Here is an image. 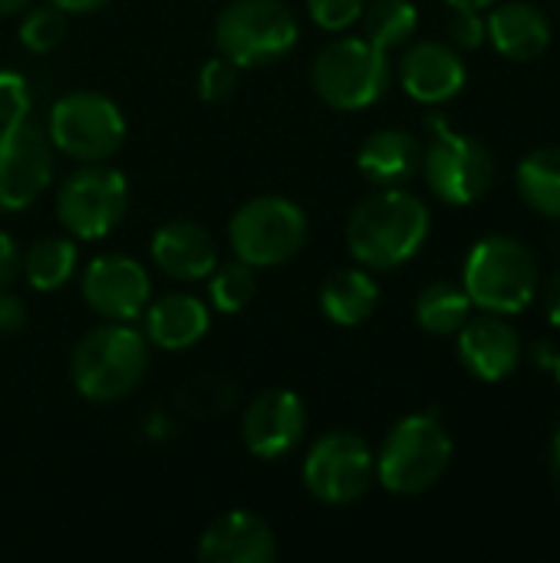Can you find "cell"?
Wrapping results in <instances>:
<instances>
[{
	"mask_svg": "<svg viewBox=\"0 0 560 563\" xmlns=\"http://www.w3.org/2000/svg\"><path fill=\"white\" fill-rule=\"evenodd\" d=\"M472 317V300L462 284L432 280L416 297V323L432 336H455Z\"/></svg>",
	"mask_w": 560,
	"mask_h": 563,
	"instance_id": "cell-24",
	"label": "cell"
},
{
	"mask_svg": "<svg viewBox=\"0 0 560 563\" xmlns=\"http://www.w3.org/2000/svg\"><path fill=\"white\" fill-rule=\"evenodd\" d=\"M310 224L300 205L281 195H257L244 201L228 221V241L238 261L257 267H281L307 244Z\"/></svg>",
	"mask_w": 560,
	"mask_h": 563,
	"instance_id": "cell-8",
	"label": "cell"
},
{
	"mask_svg": "<svg viewBox=\"0 0 560 563\" xmlns=\"http://www.w3.org/2000/svg\"><path fill=\"white\" fill-rule=\"evenodd\" d=\"M66 36V13L56 10L53 3L33 7L20 20V43L30 53H53Z\"/></svg>",
	"mask_w": 560,
	"mask_h": 563,
	"instance_id": "cell-28",
	"label": "cell"
},
{
	"mask_svg": "<svg viewBox=\"0 0 560 563\" xmlns=\"http://www.w3.org/2000/svg\"><path fill=\"white\" fill-rule=\"evenodd\" d=\"M178 402L191 416H218L234 402V386L218 376H198L178 393Z\"/></svg>",
	"mask_w": 560,
	"mask_h": 563,
	"instance_id": "cell-29",
	"label": "cell"
},
{
	"mask_svg": "<svg viewBox=\"0 0 560 563\" xmlns=\"http://www.w3.org/2000/svg\"><path fill=\"white\" fill-rule=\"evenodd\" d=\"M429 145L422 148V175L429 191L452 205L465 208L485 198L495 181V158L482 139L452 129L442 115H426Z\"/></svg>",
	"mask_w": 560,
	"mask_h": 563,
	"instance_id": "cell-7",
	"label": "cell"
},
{
	"mask_svg": "<svg viewBox=\"0 0 560 563\" xmlns=\"http://www.w3.org/2000/svg\"><path fill=\"white\" fill-rule=\"evenodd\" d=\"M46 3H53V7L63 10V13H96V10H102L109 0H46Z\"/></svg>",
	"mask_w": 560,
	"mask_h": 563,
	"instance_id": "cell-36",
	"label": "cell"
},
{
	"mask_svg": "<svg viewBox=\"0 0 560 563\" xmlns=\"http://www.w3.org/2000/svg\"><path fill=\"white\" fill-rule=\"evenodd\" d=\"M79 267V247L73 238H40L30 244V251L23 254V267L20 274L26 277V284L40 294H53L59 287H66L73 280Z\"/></svg>",
	"mask_w": 560,
	"mask_h": 563,
	"instance_id": "cell-23",
	"label": "cell"
},
{
	"mask_svg": "<svg viewBox=\"0 0 560 563\" xmlns=\"http://www.w3.org/2000/svg\"><path fill=\"white\" fill-rule=\"evenodd\" d=\"M465 79L469 69L452 43L422 40L413 43L399 59V82L409 92V99L422 106H442L455 99L465 89Z\"/></svg>",
	"mask_w": 560,
	"mask_h": 563,
	"instance_id": "cell-15",
	"label": "cell"
},
{
	"mask_svg": "<svg viewBox=\"0 0 560 563\" xmlns=\"http://www.w3.org/2000/svg\"><path fill=\"white\" fill-rule=\"evenodd\" d=\"M152 264L172 280H205L218 267V241L198 221H168L152 234Z\"/></svg>",
	"mask_w": 560,
	"mask_h": 563,
	"instance_id": "cell-18",
	"label": "cell"
},
{
	"mask_svg": "<svg viewBox=\"0 0 560 563\" xmlns=\"http://www.w3.org/2000/svg\"><path fill=\"white\" fill-rule=\"evenodd\" d=\"M462 287L472 307L485 313L512 317L535 303L541 287V271L535 254L518 238L488 234L472 244L462 267Z\"/></svg>",
	"mask_w": 560,
	"mask_h": 563,
	"instance_id": "cell-3",
	"label": "cell"
},
{
	"mask_svg": "<svg viewBox=\"0 0 560 563\" xmlns=\"http://www.w3.org/2000/svg\"><path fill=\"white\" fill-rule=\"evenodd\" d=\"M545 310H548V320L560 327V271L551 277V284L545 290Z\"/></svg>",
	"mask_w": 560,
	"mask_h": 563,
	"instance_id": "cell-37",
	"label": "cell"
},
{
	"mask_svg": "<svg viewBox=\"0 0 560 563\" xmlns=\"http://www.w3.org/2000/svg\"><path fill=\"white\" fill-rule=\"evenodd\" d=\"M307 432V409L304 399L290 389H267L251 399L241 416V439L244 449L261 462H277L290 455Z\"/></svg>",
	"mask_w": 560,
	"mask_h": 563,
	"instance_id": "cell-14",
	"label": "cell"
},
{
	"mask_svg": "<svg viewBox=\"0 0 560 563\" xmlns=\"http://www.w3.org/2000/svg\"><path fill=\"white\" fill-rule=\"evenodd\" d=\"M83 300L109 323H135L152 300L149 271L129 254H99L83 267Z\"/></svg>",
	"mask_w": 560,
	"mask_h": 563,
	"instance_id": "cell-13",
	"label": "cell"
},
{
	"mask_svg": "<svg viewBox=\"0 0 560 563\" xmlns=\"http://www.w3.org/2000/svg\"><path fill=\"white\" fill-rule=\"evenodd\" d=\"M149 373V340L132 323H102L83 333L69 356L73 389L99 406L132 396Z\"/></svg>",
	"mask_w": 560,
	"mask_h": 563,
	"instance_id": "cell-2",
	"label": "cell"
},
{
	"mask_svg": "<svg viewBox=\"0 0 560 563\" xmlns=\"http://www.w3.org/2000/svg\"><path fill=\"white\" fill-rule=\"evenodd\" d=\"M238 76H241V69H238L231 59H224V56L218 53V56H211V59L198 69V96H201L205 102H224V99L234 96Z\"/></svg>",
	"mask_w": 560,
	"mask_h": 563,
	"instance_id": "cell-30",
	"label": "cell"
},
{
	"mask_svg": "<svg viewBox=\"0 0 560 563\" xmlns=\"http://www.w3.org/2000/svg\"><path fill=\"white\" fill-rule=\"evenodd\" d=\"M277 538L271 525L251 511H224L198 538L201 563H274Z\"/></svg>",
	"mask_w": 560,
	"mask_h": 563,
	"instance_id": "cell-17",
	"label": "cell"
},
{
	"mask_svg": "<svg viewBox=\"0 0 560 563\" xmlns=\"http://www.w3.org/2000/svg\"><path fill=\"white\" fill-rule=\"evenodd\" d=\"M366 0H307L310 20L327 33H343L363 16Z\"/></svg>",
	"mask_w": 560,
	"mask_h": 563,
	"instance_id": "cell-32",
	"label": "cell"
},
{
	"mask_svg": "<svg viewBox=\"0 0 560 563\" xmlns=\"http://www.w3.org/2000/svg\"><path fill=\"white\" fill-rule=\"evenodd\" d=\"M376 482V455L353 432H327L304 459V488L323 505H353Z\"/></svg>",
	"mask_w": 560,
	"mask_h": 563,
	"instance_id": "cell-11",
	"label": "cell"
},
{
	"mask_svg": "<svg viewBox=\"0 0 560 563\" xmlns=\"http://www.w3.org/2000/svg\"><path fill=\"white\" fill-rule=\"evenodd\" d=\"M20 267H23V254H20L17 241L7 231H0V290H10Z\"/></svg>",
	"mask_w": 560,
	"mask_h": 563,
	"instance_id": "cell-35",
	"label": "cell"
},
{
	"mask_svg": "<svg viewBox=\"0 0 560 563\" xmlns=\"http://www.w3.org/2000/svg\"><path fill=\"white\" fill-rule=\"evenodd\" d=\"M33 109V92L23 73L0 69V125H13L30 119Z\"/></svg>",
	"mask_w": 560,
	"mask_h": 563,
	"instance_id": "cell-31",
	"label": "cell"
},
{
	"mask_svg": "<svg viewBox=\"0 0 560 563\" xmlns=\"http://www.w3.org/2000/svg\"><path fill=\"white\" fill-rule=\"evenodd\" d=\"M30 7V0H0V16H17Z\"/></svg>",
	"mask_w": 560,
	"mask_h": 563,
	"instance_id": "cell-39",
	"label": "cell"
},
{
	"mask_svg": "<svg viewBox=\"0 0 560 563\" xmlns=\"http://www.w3.org/2000/svg\"><path fill=\"white\" fill-rule=\"evenodd\" d=\"M518 191L521 198L545 218L560 221V148H535L525 155V162L518 165Z\"/></svg>",
	"mask_w": 560,
	"mask_h": 563,
	"instance_id": "cell-25",
	"label": "cell"
},
{
	"mask_svg": "<svg viewBox=\"0 0 560 563\" xmlns=\"http://www.w3.org/2000/svg\"><path fill=\"white\" fill-rule=\"evenodd\" d=\"M26 327V303L10 294L0 290V336H17Z\"/></svg>",
	"mask_w": 560,
	"mask_h": 563,
	"instance_id": "cell-34",
	"label": "cell"
},
{
	"mask_svg": "<svg viewBox=\"0 0 560 563\" xmlns=\"http://www.w3.org/2000/svg\"><path fill=\"white\" fill-rule=\"evenodd\" d=\"M46 135L53 152H63L79 165L106 162L125 142V115L109 96L96 89H76L53 102L46 115Z\"/></svg>",
	"mask_w": 560,
	"mask_h": 563,
	"instance_id": "cell-10",
	"label": "cell"
},
{
	"mask_svg": "<svg viewBox=\"0 0 560 563\" xmlns=\"http://www.w3.org/2000/svg\"><path fill=\"white\" fill-rule=\"evenodd\" d=\"M53 181V142L33 119L0 125V214L30 208Z\"/></svg>",
	"mask_w": 560,
	"mask_h": 563,
	"instance_id": "cell-12",
	"label": "cell"
},
{
	"mask_svg": "<svg viewBox=\"0 0 560 563\" xmlns=\"http://www.w3.org/2000/svg\"><path fill=\"white\" fill-rule=\"evenodd\" d=\"M429 205L399 188H380L363 198L347 221V247L366 271H393L413 261L429 241Z\"/></svg>",
	"mask_w": 560,
	"mask_h": 563,
	"instance_id": "cell-1",
	"label": "cell"
},
{
	"mask_svg": "<svg viewBox=\"0 0 560 563\" xmlns=\"http://www.w3.org/2000/svg\"><path fill=\"white\" fill-rule=\"evenodd\" d=\"M452 465V435L432 412L399 419L376 452V482L399 498L426 495Z\"/></svg>",
	"mask_w": 560,
	"mask_h": 563,
	"instance_id": "cell-4",
	"label": "cell"
},
{
	"mask_svg": "<svg viewBox=\"0 0 560 563\" xmlns=\"http://www.w3.org/2000/svg\"><path fill=\"white\" fill-rule=\"evenodd\" d=\"M363 36L380 49L406 46L419 26V10L413 0H373L363 7Z\"/></svg>",
	"mask_w": 560,
	"mask_h": 563,
	"instance_id": "cell-26",
	"label": "cell"
},
{
	"mask_svg": "<svg viewBox=\"0 0 560 563\" xmlns=\"http://www.w3.org/2000/svg\"><path fill=\"white\" fill-rule=\"evenodd\" d=\"M129 211V181L106 162H83L56 188V221L73 241L109 238Z\"/></svg>",
	"mask_w": 560,
	"mask_h": 563,
	"instance_id": "cell-9",
	"label": "cell"
},
{
	"mask_svg": "<svg viewBox=\"0 0 560 563\" xmlns=\"http://www.w3.org/2000/svg\"><path fill=\"white\" fill-rule=\"evenodd\" d=\"M360 175L376 188H399L422 168V142L406 129H380L356 152Z\"/></svg>",
	"mask_w": 560,
	"mask_h": 563,
	"instance_id": "cell-20",
	"label": "cell"
},
{
	"mask_svg": "<svg viewBox=\"0 0 560 563\" xmlns=\"http://www.w3.org/2000/svg\"><path fill=\"white\" fill-rule=\"evenodd\" d=\"M449 36H452V46L455 49H479L488 40L485 16L479 10H469V7H452Z\"/></svg>",
	"mask_w": 560,
	"mask_h": 563,
	"instance_id": "cell-33",
	"label": "cell"
},
{
	"mask_svg": "<svg viewBox=\"0 0 560 563\" xmlns=\"http://www.w3.org/2000/svg\"><path fill=\"white\" fill-rule=\"evenodd\" d=\"M455 336H459L462 366L482 383H502L521 363V336L498 313L469 317L465 327Z\"/></svg>",
	"mask_w": 560,
	"mask_h": 563,
	"instance_id": "cell-16",
	"label": "cell"
},
{
	"mask_svg": "<svg viewBox=\"0 0 560 563\" xmlns=\"http://www.w3.org/2000/svg\"><path fill=\"white\" fill-rule=\"evenodd\" d=\"M297 40L300 26L284 0H231L215 20V46L238 69L281 63Z\"/></svg>",
	"mask_w": 560,
	"mask_h": 563,
	"instance_id": "cell-6",
	"label": "cell"
},
{
	"mask_svg": "<svg viewBox=\"0 0 560 563\" xmlns=\"http://www.w3.org/2000/svg\"><path fill=\"white\" fill-rule=\"evenodd\" d=\"M380 307V284L366 267L333 271L320 284V310L337 327H360Z\"/></svg>",
	"mask_w": 560,
	"mask_h": 563,
	"instance_id": "cell-22",
	"label": "cell"
},
{
	"mask_svg": "<svg viewBox=\"0 0 560 563\" xmlns=\"http://www.w3.org/2000/svg\"><path fill=\"white\" fill-rule=\"evenodd\" d=\"M449 7H469V10H488V7H495L498 0H446Z\"/></svg>",
	"mask_w": 560,
	"mask_h": 563,
	"instance_id": "cell-41",
	"label": "cell"
},
{
	"mask_svg": "<svg viewBox=\"0 0 560 563\" xmlns=\"http://www.w3.org/2000/svg\"><path fill=\"white\" fill-rule=\"evenodd\" d=\"M538 353H541V356H538V363H541V366H548V369L554 373V379H558V386H560V350L554 353L551 346H538Z\"/></svg>",
	"mask_w": 560,
	"mask_h": 563,
	"instance_id": "cell-38",
	"label": "cell"
},
{
	"mask_svg": "<svg viewBox=\"0 0 560 563\" xmlns=\"http://www.w3.org/2000/svg\"><path fill=\"white\" fill-rule=\"evenodd\" d=\"M551 472H554V482H558L560 492V426L558 432H554V442H551Z\"/></svg>",
	"mask_w": 560,
	"mask_h": 563,
	"instance_id": "cell-40",
	"label": "cell"
},
{
	"mask_svg": "<svg viewBox=\"0 0 560 563\" xmlns=\"http://www.w3.org/2000/svg\"><path fill=\"white\" fill-rule=\"evenodd\" d=\"M393 66L386 49L366 36H340L327 43L310 66L314 92L340 112H360L380 102L389 89Z\"/></svg>",
	"mask_w": 560,
	"mask_h": 563,
	"instance_id": "cell-5",
	"label": "cell"
},
{
	"mask_svg": "<svg viewBox=\"0 0 560 563\" xmlns=\"http://www.w3.org/2000/svg\"><path fill=\"white\" fill-rule=\"evenodd\" d=\"M145 340L165 353H182L201 343L211 330V310L191 294H165L145 307Z\"/></svg>",
	"mask_w": 560,
	"mask_h": 563,
	"instance_id": "cell-19",
	"label": "cell"
},
{
	"mask_svg": "<svg viewBox=\"0 0 560 563\" xmlns=\"http://www.w3.org/2000/svg\"><path fill=\"white\" fill-rule=\"evenodd\" d=\"M208 297H211V307L218 313H241L244 307H251L254 294H257V277H254V267L244 264V261H231V264H221L208 274Z\"/></svg>",
	"mask_w": 560,
	"mask_h": 563,
	"instance_id": "cell-27",
	"label": "cell"
},
{
	"mask_svg": "<svg viewBox=\"0 0 560 563\" xmlns=\"http://www.w3.org/2000/svg\"><path fill=\"white\" fill-rule=\"evenodd\" d=\"M485 26H488L492 46L512 63H531L551 43V23L545 10L528 0H512V3L495 7L485 16Z\"/></svg>",
	"mask_w": 560,
	"mask_h": 563,
	"instance_id": "cell-21",
	"label": "cell"
}]
</instances>
